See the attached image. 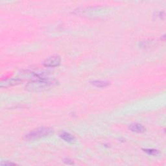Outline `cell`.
I'll use <instances>...</instances> for the list:
<instances>
[{"mask_svg":"<svg viewBox=\"0 0 166 166\" xmlns=\"http://www.w3.org/2000/svg\"><path fill=\"white\" fill-rule=\"evenodd\" d=\"M61 59L58 55H53V56L47 58L44 61L43 64L47 68H55L57 67L60 64Z\"/></svg>","mask_w":166,"mask_h":166,"instance_id":"3","label":"cell"},{"mask_svg":"<svg viewBox=\"0 0 166 166\" xmlns=\"http://www.w3.org/2000/svg\"><path fill=\"white\" fill-rule=\"evenodd\" d=\"M58 84V81L50 78L41 77L32 81L26 86V89L31 92H38L50 89Z\"/></svg>","mask_w":166,"mask_h":166,"instance_id":"1","label":"cell"},{"mask_svg":"<svg viewBox=\"0 0 166 166\" xmlns=\"http://www.w3.org/2000/svg\"><path fill=\"white\" fill-rule=\"evenodd\" d=\"M53 133V129L51 128L41 127L28 133L25 138L27 140H35L43 137L49 136Z\"/></svg>","mask_w":166,"mask_h":166,"instance_id":"2","label":"cell"},{"mask_svg":"<svg viewBox=\"0 0 166 166\" xmlns=\"http://www.w3.org/2000/svg\"><path fill=\"white\" fill-rule=\"evenodd\" d=\"M129 129L136 133H143L145 131V128L144 126L139 123H132L129 126Z\"/></svg>","mask_w":166,"mask_h":166,"instance_id":"5","label":"cell"},{"mask_svg":"<svg viewBox=\"0 0 166 166\" xmlns=\"http://www.w3.org/2000/svg\"><path fill=\"white\" fill-rule=\"evenodd\" d=\"M21 82L22 80L20 79V78H9V79H6L3 81H2L1 83H0V86H1L2 88H7V87L19 84Z\"/></svg>","mask_w":166,"mask_h":166,"instance_id":"4","label":"cell"},{"mask_svg":"<svg viewBox=\"0 0 166 166\" xmlns=\"http://www.w3.org/2000/svg\"><path fill=\"white\" fill-rule=\"evenodd\" d=\"M16 165L14 163H11V162H2V165Z\"/></svg>","mask_w":166,"mask_h":166,"instance_id":"9","label":"cell"},{"mask_svg":"<svg viewBox=\"0 0 166 166\" xmlns=\"http://www.w3.org/2000/svg\"><path fill=\"white\" fill-rule=\"evenodd\" d=\"M91 84L97 88H105L110 85V83L107 81H93L91 82Z\"/></svg>","mask_w":166,"mask_h":166,"instance_id":"7","label":"cell"},{"mask_svg":"<svg viewBox=\"0 0 166 166\" xmlns=\"http://www.w3.org/2000/svg\"><path fill=\"white\" fill-rule=\"evenodd\" d=\"M60 137L64 140L65 141L68 142V143H73V142L75 141V137L71 134L69 132H62L60 134Z\"/></svg>","mask_w":166,"mask_h":166,"instance_id":"6","label":"cell"},{"mask_svg":"<svg viewBox=\"0 0 166 166\" xmlns=\"http://www.w3.org/2000/svg\"><path fill=\"white\" fill-rule=\"evenodd\" d=\"M69 162H72V160H69V159H65L64 160V162L65 163H66V164H71V163H69Z\"/></svg>","mask_w":166,"mask_h":166,"instance_id":"10","label":"cell"},{"mask_svg":"<svg viewBox=\"0 0 166 166\" xmlns=\"http://www.w3.org/2000/svg\"><path fill=\"white\" fill-rule=\"evenodd\" d=\"M144 151L146 152L147 153H148L149 154H151V155H157L159 154V151H157V150H154V149H145Z\"/></svg>","mask_w":166,"mask_h":166,"instance_id":"8","label":"cell"}]
</instances>
